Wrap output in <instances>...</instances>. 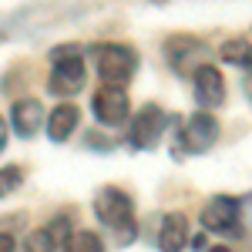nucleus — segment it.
<instances>
[{
    "label": "nucleus",
    "instance_id": "1",
    "mask_svg": "<svg viewBox=\"0 0 252 252\" xmlns=\"http://www.w3.org/2000/svg\"><path fill=\"white\" fill-rule=\"evenodd\" d=\"M94 212L97 219L118 235V246H128V242H135L138 235V222H135V205H131V198L121 192V189H101L94 195Z\"/></svg>",
    "mask_w": 252,
    "mask_h": 252
},
{
    "label": "nucleus",
    "instance_id": "2",
    "mask_svg": "<svg viewBox=\"0 0 252 252\" xmlns=\"http://www.w3.org/2000/svg\"><path fill=\"white\" fill-rule=\"evenodd\" d=\"M91 61H94L97 78L104 81L108 88H125L138 71L135 51L125 47V44H94L91 47Z\"/></svg>",
    "mask_w": 252,
    "mask_h": 252
},
{
    "label": "nucleus",
    "instance_id": "3",
    "mask_svg": "<svg viewBox=\"0 0 252 252\" xmlns=\"http://www.w3.org/2000/svg\"><path fill=\"white\" fill-rule=\"evenodd\" d=\"M54 71H51V91L54 94H78L81 88H84V81H88V71H84V58L78 54V47H58L54 54Z\"/></svg>",
    "mask_w": 252,
    "mask_h": 252
},
{
    "label": "nucleus",
    "instance_id": "4",
    "mask_svg": "<svg viewBox=\"0 0 252 252\" xmlns=\"http://www.w3.org/2000/svg\"><path fill=\"white\" fill-rule=\"evenodd\" d=\"M239 202L229 198V195H215L212 202L202 209V225L205 232H219V235H239L242 225H239Z\"/></svg>",
    "mask_w": 252,
    "mask_h": 252
},
{
    "label": "nucleus",
    "instance_id": "5",
    "mask_svg": "<svg viewBox=\"0 0 252 252\" xmlns=\"http://www.w3.org/2000/svg\"><path fill=\"white\" fill-rule=\"evenodd\" d=\"M165 128H168V115L158 104H145L131 121V145L135 148H155Z\"/></svg>",
    "mask_w": 252,
    "mask_h": 252
},
{
    "label": "nucleus",
    "instance_id": "6",
    "mask_svg": "<svg viewBox=\"0 0 252 252\" xmlns=\"http://www.w3.org/2000/svg\"><path fill=\"white\" fill-rule=\"evenodd\" d=\"M215 141H219V121H215L209 111H195L189 121H185V128H182V145H185V152H209Z\"/></svg>",
    "mask_w": 252,
    "mask_h": 252
},
{
    "label": "nucleus",
    "instance_id": "7",
    "mask_svg": "<svg viewBox=\"0 0 252 252\" xmlns=\"http://www.w3.org/2000/svg\"><path fill=\"white\" fill-rule=\"evenodd\" d=\"M91 108H94V118L101 125H121V121L128 118V111H131L125 88H108V84H101L94 91Z\"/></svg>",
    "mask_w": 252,
    "mask_h": 252
},
{
    "label": "nucleus",
    "instance_id": "8",
    "mask_svg": "<svg viewBox=\"0 0 252 252\" xmlns=\"http://www.w3.org/2000/svg\"><path fill=\"white\" fill-rule=\"evenodd\" d=\"M44 125V108H40L37 97H24L10 108V128L17 138H34Z\"/></svg>",
    "mask_w": 252,
    "mask_h": 252
},
{
    "label": "nucleus",
    "instance_id": "9",
    "mask_svg": "<svg viewBox=\"0 0 252 252\" xmlns=\"http://www.w3.org/2000/svg\"><path fill=\"white\" fill-rule=\"evenodd\" d=\"M192 84H195V97H198V104H205V108H219V104L225 101L222 74H219V67H212V64L198 67V71L192 74Z\"/></svg>",
    "mask_w": 252,
    "mask_h": 252
},
{
    "label": "nucleus",
    "instance_id": "10",
    "mask_svg": "<svg viewBox=\"0 0 252 252\" xmlns=\"http://www.w3.org/2000/svg\"><path fill=\"white\" fill-rule=\"evenodd\" d=\"M185 242H189V222H185V215H165L161 219V229H158V249L161 252H182L185 249Z\"/></svg>",
    "mask_w": 252,
    "mask_h": 252
},
{
    "label": "nucleus",
    "instance_id": "11",
    "mask_svg": "<svg viewBox=\"0 0 252 252\" xmlns=\"http://www.w3.org/2000/svg\"><path fill=\"white\" fill-rule=\"evenodd\" d=\"M78 118H81V111L71 104V101H61L58 108L47 115V135H51V141H64V138L74 135Z\"/></svg>",
    "mask_w": 252,
    "mask_h": 252
},
{
    "label": "nucleus",
    "instance_id": "12",
    "mask_svg": "<svg viewBox=\"0 0 252 252\" xmlns=\"http://www.w3.org/2000/svg\"><path fill=\"white\" fill-rule=\"evenodd\" d=\"M202 51H205V47H202L198 40H192V37H175V40L165 44L168 61L175 64V71H182V74H185V58H195V54H202Z\"/></svg>",
    "mask_w": 252,
    "mask_h": 252
},
{
    "label": "nucleus",
    "instance_id": "13",
    "mask_svg": "<svg viewBox=\"0 0 252 252\" xmlns=\"http://www.w3.org/2000/svg\"><path fill=\"white\" fill-rule=\"evenodd\" d=\"M64 252H104V242H101V235H97V232L84 229V232L71 235V242L64 246Z\"/></svg>",
    "mask_w": 252,
    "mask_h": 252
},
{
    "label": "nucleus",
    "instance_id": "14",
    "mask_svg": "<svg viewBox=\"0 0 252 252\" xmlns=\"http://www.w3.org/2000/svg\"><path fill=\"white\" fill-rule=\"evenodd\" d=\"M222 58L229 64H252V44L249 40H225L222 44Z\"/></svg>",
    "mask_w": 252,
    "mask_h": 252
},
{
    "label": "nucleus",
    "instance_id": "15",
    "mask_svg": "<svg viewBox=\"0 0 252 252\" xmlns=\"http://www.w3.org/2000/svg\"><path fill=\"white\" fill-rule=\"evenodd\" d=\"M24 246H27V252H58V242L51 239V232H47V229H37V232H31Z\"/></svg>",
    "mask_w": 252,
    "mask_h": 252
},
{
    "label": "nucleus",
    "instance_id": "16",
    "mask_svg": "<svg viewBox=\"0 0 252 252\" xmlns=\"http://www.w3.org/2000/svg\"><path fill=\"white\" fill-rule=\"evenodd\" d=\"M47 232H51V239H54V242H58V249H64V246L71 242V235H74V232H71V222H67L64 215H58V219L47 225Z\"/></svg>",
    "mask_w": 252,
    "mask_h": 252
},
{
    "label": "nucleus",
    "instance_id": "17",
    "mask_svg": "<svg viewBox=\"0 0 252 252\" xmlns=\"http://www.w3.org/2000/svg\"><path fill=\"white\" fill-rule=\"evenodd\" d=\"M20 178H24V172H20L17 165H7V168H0V198L14 192V189L20 185Z\"/></svg>",
    "mask_w": 252,
    "mask_h": 252
},
{
    "label": "nucleus",
    "instance_id": "18",
    "mask_svg": "<svg viewBox=\"0 0 252 252\" xmlns=\"http://www.w3.org/2000/svg\"><path fill=\"white\" fill-rule=\"evenodd\" d=\"M0 252H14V235L0 232Z\"/></svg>",
    "mask_w": 252,
    "mask_h": 252
},
{
    "label": "nucleus",
    "instance_id": "19",
    "mask_svg": "<svg viewBox=\"0 0 252 252\" xmlns=\"http://www.w3.org/2000/svg\"><path fill=\"white\" fill-rule=\"evenodd\" d=\"M7 138H10V131H7V121L0 118V152L7 148Z\"/></svg>",
    "mask_w": 252,
    "mask_h": 252
},
{
    "label": "nucleus",
    "instance_id": "20",
    "mask_svg": "<svg viewBox=\"0 0 252 252\" xmlns=\"http://www.w3.org/2000/svg\"><path fill=\"white\" fill-rule=\"evenodd\" d=\"M192 249H195V252L205 249V235H195V239H192Z\"/></svg>",
    "mask_w": 252,
    "mask_h": 252
},
{
    "label": "nucleus",
    "instance_id": "21",
    "mask_svg": "<svg viewBox=\"0 0 252 252\" xmlns=\"http://www.w3.org/2000/svg\"><path fill=\"white\" fill-rule=\"evenodd\" d=\"M209 252H229V246H212Z\"/></svg>",
    "mask_w": 252,
    "mask_h": 252
}]
</instances>
